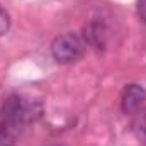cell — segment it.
I'll return each instance as SVG.
<instances>
[{"mask_svg": "<svg viewBox=\"0 0 146 146\" xmlns=\"http://www.w3.org/2000/svg\"><path fill=\"white\" fill-rule=\"evenodd\" d=\"M133 131H134V134L139 139L146 141V110L145 112H139L136 115V119L133 122Z\"/></svg>", "mask_w": 146, "mask_h": 146, "instance_id": "5", "label": "cell"}, {"mask_svg": "<svg viewBox=\"0 0 146 146\" xmlns=\"http://www.w3.org/2000/svg\"><path fill=\"white\" fill-rule=\"evenodd\" d=\"M48 146H60V145H48Z\"/></svg>", "mask_w": 146, "mask_h": 146, "instance_id": "8", "label": "cell"}, {"mask_svg": "<svg viewBox=\"0 0 146 146\" xmlns=\"http://www.w3.org/2000/svg\"><path fill=\"white\" fill-rule=\"evenodd\" d=\"M138 15L146 24V0H138Z\"/></svg>", "mask_w": 146, "mask_h": 146, "instance_id": "7", "label": "cell"}, {"mask_svg": "<svg viewBox=\"0 0 146 146\" xmlns=\"http://www.w3.org/2000/svg\"><path fill=\"white\" fill-rule=\"evenodd\" d=\"M146 99V90L145 87L138 83H129L126 85L122 97H121V109L124 114H136L141 109L143 102Z\"/></svg>", "mask_w": 146, "mask_h": 146, "instance_id": "3", "label": "cell"}, {"mask_svg": "<svg viewBox=\"0 0 146 146\" xmlns=\"http://www.w3.org/2000/svg\"><path fill=\"white\" fill-rule=\"evenodd\" d=\"M83 53H85L83 39L78 37L76 34H72V33L60 34L51 42V54L61 65L75 63L76 60H80L83 56Z\"/></svg>", "mask_w": 146, "mask_h": 146, "instance_id": "2", "label": "cell"}, {"mask_svg": "<svg viewBox=\"0 0 146 146\" xmlns=\"http://www.w3.org/2000/svg\"><path fill=\"white\" fill-rule=\"evenodd\" d=\"M41 115V107L21 95H10L0 107V146H14L22 129Z\"/></svg>", "mask_w": 146, "mask_h": 146, "instance_id": "1", "label": "cell"}, {"mask_svg": "<svg viewBox=\"0 0 146 146\" xmlns=\"http://www.w3.org/2000/svg\"><path fill=\"white\" fill-rule=\"evenodd\" d=\"M106 36H107V29L102 22L99 21H92L83 27V34L82 39L85 44L95 48V49H102L106 46Z\"/></svg>", "mask_w": 146, "mask_h": 146, "instance_id": "4", "label": "cell"}, {"mask_svg": "<svg viewBox=\"0 0 146 146\" xmlns=\"http://www.w3.org/2000/svg\"><path fill=\"white\" fill-rule=\"evenodd\" d=\"M9 29H10V15H9V12L0 5V37L5 36V34L9 33Z\"/></svg>", "mask_w": 146, "mask_h": 146, "instance_id": "6", "label": "cell"}]
</instances>
